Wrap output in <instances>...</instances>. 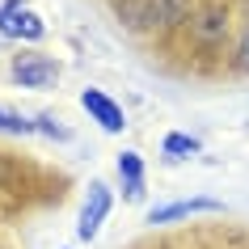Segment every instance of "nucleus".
I'll return each instance as SVG.
<instances>
[{
	"label": "nucleus",
	"mask_w": 249,
	"mask_h": 249,
	"mask_svg": "<svg viewBox=\"0 0 249 249\" xmlns=\"http://www.w3.org/2000/svg\"><path fill=\"white\" fill-rule=\"evenodd\" d=\"M13 80L21 89H47V85L59 80V64L38 51H21V55H13Z\"/></svg>",
	"instance_id": "f03ea898"
},
{
	"label": "nucleus",
	"mask_w": 249,
	"mask_h": 249,
	"mask_svg": "<svg viewBox=\"0 0 249 249\" xmlns=\"http://www.w3.org/2000/svg\"><path fill=\"white\" fill-rule=\"evenodd\" d=\"M118 178H123V195L131 203L144 198V160H140V152H123L118 157Z\"/></svg>",
	"instance_id": "423d86ee"
},
{
	"label": "nucleus",
	"mask_w": 249,
	"mask_h": 249,
	"mask_svg": "<svg viewBox=\"0 0 249 249\" xmlns=\"http://www.w3.org/2000/svg\"><path fill=\"white\" fill-rule=\"evenodd\" d=\"M0 131H9V135H34L38 127H34L30 118H21L17 110H0Z\"/></svg>",
	"instance_id": "9d476101"
},
{
	"label": "nucleus",
	"mask_w": 249,
	"mask_h": 249,
	"mask_svg": "<svg viewBox=\"0 0 249 249\" xmlns=\"http://www.w3.org/2000/svg\"><path fill=\"white\" fill-rule=\"evenodd\" d=\"M195 152H198V140H195V135H182V131H169V135H165V157H169V160L195 157Z\"/></svg>",
	"instance_id": "1a4fd4ad"
},
{
	"label": "nucleus",
	"mask_w": 249,
	"mask_h": 249,
	"mask_svg": "<svg viewBox=\"0 0 249 249\" xmlns=\"http://www.w3.org/2000/svg\"><path fill=\"white\" fill-rule=\"evenodd\" d=\"M0 34L4 38H21V42H38L47 34V26L38 21V13H30L26 0H4L0 4Z\"/></svg>",
	"instance_id": "f257e3e1"
},
{
	"label": "nucleus",
	"mask_w": 249,
	"mask_h": 249,
	"mask_svg": "<svg viewBox=\"0 0 249 249\" xmlns=\"http://www.w3.org/2000/svg\"><path fill=\"white\" fill-rule=\"evenodd\" d=\"M80 106H85V110H89V118L102 127V131H110V135H118L123 127H127V114H123V106L110 102L102 89H85V93H80Z\"/></svg>",
	"instance_id": "7ed1b4c3"
},
{
	"label": "nucleus",
	"mask_w": 249,
	"mask_h": 249,
	"mask_svg": "<svg viewBox=\"0 0 249 249\" xmlns=\"http://www.w3.org/2000/svg\"><path fill=\"white\" fill-rule=\"evenodd\" d=\"M186 13H190V0H148L144 21L148 26H178V21H186Z\"/></svg>",
	"instance_id": "0eeeda50"
},
{
	"label": "nucleus",
	"mask_w": 249,
	"mask_h": 249,
	"mask_svg": "<svg viewBox=\"0 0 249 249\" xmlns=\"http://www.w3.org/2000/svg\"><path fill=\"white\" fill-rule=\"evenodd\" d=\"M198 211H220V203L215 198H182V203H169V207H152L148 224H173V220H186V215H198Z\"/></svg>",
	"instance_id": "39448f33"
},
{
	"label": "nucleus",
	"mask_w": 249,
	"mask_h": 249,
	"mask_svg": "<svg viewBox=\"0 0 249 249\" xmlns=\"http://www.w3.org/2000/svg\"><path fill=\"white\" fill-rule=\"evenodd\" d=\"M106 211H110V186H106V182H93L89 186V198H85V211H80V224H76V236H80V241H93V236H97Z\"/></svg>",
	"instance_id": "20e7f679"
},
{
	"label": "nucleus",
	"mask_w": 249,
	"mask_h": 249,
	"mask_svg": "<svg viewBox=\"0 0 249 249\" xmlns=\"http://www.w3.org/2000/svg\"><path fill=\"white\" fill-rule=\"evenodd\" d=\"M195 38H203V42H215V38H224V30H228V13H224L220 4H211V9H203V13L195 17Z\"/></svg>",
	"instance_id": "6e6552de"
},
{
	"label": "nucleus",
	"mask_w": 249,
	"mask_h": 249,
	"mask_svg": "<svg viewBox=\"0 0 249 249\" xmlns=\"http://www.w3.org/2000/svg\"><path fill=\"white\" fill-rule=\"evenodd\" d=\"M236 64H241V72H249V30L241 34V47H236Z\"/></svg>",
	"instance_id": "f8f14e48"
},
{
	"label": "nucleus",
	"mask_w": 249,
	"mask_h": 249,
	"mask_svg": "<svg viewBox=\"0 0 249 249\" xmlns=\"http://www.w3.org/2000/svg\"><path fill=\"white\" fill-rule=\"evenodd\" d=\"M34 127H38L42 135H51V140H68V135H72L68 127H59V118H55V114H38V118H34Z\"/></svg>",
	"instance_id": "9b49d317"
}]
</instances>
